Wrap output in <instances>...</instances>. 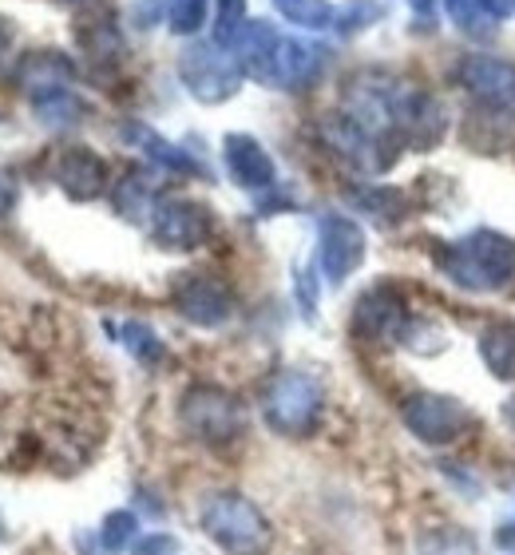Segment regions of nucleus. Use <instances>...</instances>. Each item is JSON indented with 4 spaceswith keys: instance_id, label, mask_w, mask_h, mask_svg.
Masks as SVG:
<instances>
[{
    "instance_id": "nucleus-1",
    "label": "nucleus",
    "mask_w": 515,
    "mask_h": 555,
    "mask_svg": "<svg viewBox=\"0 0 515 555\" xmlns=\"http://www.w3.org/2000/svg\"><path fill=\"white\" fill-rule=\"evenodd\" d=\"M445 270L468 289H500L515 278V243L495 231L472 234L468 243L448 250Z\"/></svg>"
},
{
    "instance_id": "nucleus-2",
    "label": "nucleus",
    "mask_w": 515,
    "mask_h": 555,
    "mask_svg": "<svg viewBox=\"0 0 515 555\" xmlns=\"http://www.w3.org/2000/svg\"><path fill=\"white\" fill-rule=\"evenodd\" d=\"M203 528L210 540L227 547L230 555H262L270 544L262 512L242 496H215L203 512Z\"/></svg>"
},
{
    "instance_id": "nucleus-3",
    "label": "nucleus",
    "mask_w": 515,
    "mask_h": 555,
    "mask_svg": "<svg viewBox=\"0 0 515 555\" xmlns=\"http://www.w3.org/2000/svg\"><path fill=\"white\" fill-rule=\"evenodd\" d=\"M404 425L421 440H428V444H452V440H460L468 433L472 416H468V409L460 405V401H452V397L421 393L404 405Z\"/></svg>"
},
{
    "instance_id": "nucleus-4",
    "label": "nucleus",
    "mask_w": 515,
    "mask_h": 555,
    "mask_svg": "<svg viewBox=\"0 0 515 555\" xmlns=\"http://www.w3.org/2000/svg\"><path fill=\"white\" fill-rule=\"evenodd\" d=\"M318 385L309 377H282V382L270 389V401H266V413H270V425L282 428V433H306L318 416Z\"/></svg>"
},
{
    "instance_id": "nucleus-5",
    "label": "nucleus",
    "mask_w": 515,
    "mask_h": 555,
    "mask_svg": "<svg viewBox=\"0 0 515 555\" xmlns=\"http://www.w3.org/2000/svg\"><path fill=\"white\" fill-rule=\"evenodd\" d=\"M183 416H186V425L206 440H230L242 428L239 401H230V397L218 393V389H195V393L186 397Z\"/></svg>"
},
{
    "instance_id": "nucleus-6",
    "label": "nucleus",
    "mask_w": 515,
    "mask_h": 555,
    "mask_svg": "<svg viewBox=\"0 0 515 555\" xmlns=\"http://www.w3.org/2000/svg\"><path fill=\"white\" fill-rule=\"evenodd\" d=\"M464 80L480 100H488L492 107L515 112V64L492 56H476L464 64Z\"/></svg>"
},
{
    "instance_id": "nucleus-7",
    "label": "nucleus",
    "mask_w": 515,
    "mask_h": 555,
    "mask_svg": "<svg viewBox=\"0 0 515 555\" xmlns=\"http://www.w3.org/2000/svg\"><path fill=\"white\" fill-rule=\"evenodd\" d=\"M480 353H484V361H488V370H492L500 382H515V322L492 325V330L480 337Z\"/></svg>"
},
{
    "instance_id": "nucleus-8",
    "label": "nucleus",
    "mask_w": 515,
    "mask_h": 555,
    "mask_svg": "<svg viewBox=\"0 0 515 555\" xmlns=\"http://www.w3.org/2000/svg\"><path fill=\"white\" fill-rule=\"evenodd\" d=\"M357 262H361V234L349 222H330V238H325V267H330V274H349Z\"/></svg>"
},
{
    "instance_id": "nucleus-9",
    "label": "nucleus",
    "mask_w": 515,
    "mask_h": 555,
    "mask_svg": "<svg viewBox=\"0 0 515 555\" xmlns=\"http://www.w3.org/2000/svg\"><path fill=\"white\" fill-rule=\"evenodd\" d=\"M186 313L191 318H198V322H222L227 318V294L222 289H215L210 282H198V286H191V294L183 298Z\"/></svg>"
},
{
    "instance_id": "nucleus-10",
    "label": "nucleus",
    "mask_w": 515,
    "mask_h": 555,
    "mask_svg": "<svg viewBox=\"0 0 515 555\" xmlns=\"http://www.w3.org/2000/svg\"><path fill=\"white\" fill-rule=\"evenodd\" d=\"M421 555H480L476 540L468 532H460V528H440V532L424 535Z\"/></svg>"
},
{
    "instance_id": "nucleus-11",
    "label": "nucleus",
    "mask_w": 515,
    "mask_h": 555,
    "mask_svg": "<svg viewBox=\"0 0 515 555\" xmlns=\"http://www.w3.org/2000/svg\"><path fill=\"white\" fill-rule=\"evenodd\" d=\"M476 4H480V9L488 12L492 21H504L507 12H512V0H476Z\"/></svg>"
},
{
    "instance_id": "nucleus-12",
    "label": "nucleus",
    "mask_w": 515,
    "mask_h": 555,
    "mask_svg": "<svg viewBox=\"0 0 515 555\" xmlns=\"http://www.w3.org/2000/svg\"><path fill=\"white\" fill-rule=\"evenodd\" d=\"M504 416H507V425H512V428H515V397H512V401H507Z\"/></svg>"
}]
</instances>
